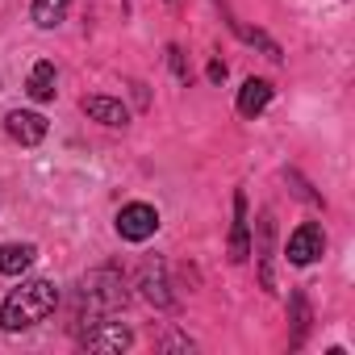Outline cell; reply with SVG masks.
<instances>
[{
    "label": "cell",
    "mask_w": 355,
    "mask_h": 355,
    "mask_svg": "<svg viewBox=\"0 0 355 355\" xmlns=\"http://www.w3.org/2000/svg\"><path fill=\"white\" fill-rule=\"evenodd\" d=\"M59 305V288L55 280H21V288H13L5 301H0V326L9 334L30 330L38 322H46Z\"/></svg>",
    "instance_id": "6da1fadb"
},
{
    "label": "cell",
    "mask_w": 355,
    "mask_h": 355,
    "mask_svg": "<svg viewBox=\"0 0 355 355\" xmlns=\"http://www.w3.org/2000/svg\"><path fill=\"white\" fill-rule=\"evenodd\" d=\"M121 301H125V280H121V272L96 268V272L84 276V305H88V309L109 313V309H117Z\"/></svg>",
    "instance_id": "7a4b0ae2"
},
{
    "label": "cell",
    "mask_w": 355,
    "mask_h": 355,
    "mask_svg": "<svg viewBox=\"0 0 355 355\" xmlns=\"http://www.w3.org/2000/svg\"><path fill=\"white\" fill-rule=\"evenodd\" d=\"M155 230H159V214L150 205H142V201H134V205H125L117 214V234L125 243H146Z\"/></svg>",
    "instance_id": "3957f363"
},
{
    "label": "cell",
    "mask_w": 355,
    "mask_h": 355,
    "mask_svg": "<svg viewBox=\"0 0 355 355\" xmlns=\"http://www.w3.org/2000/svg\"><path fill=\"white\" fill-rule=\"evenodd\" d=\"M322 251H326V234H322V226L305 222V226H297V230H293V239H288V259H293L297 268L313 263Z\"/></svg>",
    "instance_id": "277c9868"
},
{
    "label": "cell",
    "mask_w": 355,
    "mask_h": 355,
    "mask_svg": "<svg viewBox=\"0 0 355 355\" xmlns=\"http://www.w3.org/2000/svg\"><path fill=\"white\" fill-rule=\"evenodd\" d=\"M5 130H9L21 146H34V142L46 138V117H42V113H30V109H13V113L5 117Z\"/></svg>",
    "instance_id": "5b68a950"
},
{
    "label": "cell",
    "mask_w": 355,
    "mask_h": 355,
    "mask_svg": "<svg viewBox=\"0 0 355 355\" xmlns=\"http://www.w3.org/2000/svg\"><path fill=\"white\" fill-rule=\"evenodd\" d=\"M84 347L88 351H125L130 347V330L121 322H96L92 330H84Z\"/></svg>",
    "instance_id": "8992f818"
},
{
    "label": "cell",
    "mask_w": 355,
    "mask_h": 355,
    "mask_svg": "<svg viewBox=\"0 0 355 355\" xmlns=\"http://www.w3.org/2000/svg\"><path fill=\"white\" fill-rule=\"evenodd\" d=\"M268 101H272V84L268 80H247L239 88V113L243 117H259L268 109Z\"/></svg>",
    "instance_id": "52a82bcc"
},
{
    "label": "cell",
    "mask_w": 355,
    "mask_h": 355,
    "mask_svg": "<svg viewBox=\"0 0 355 355\" xmlns=\"http://www.w3.org/2000/svg\"><path fill=\"white\" fill-rule=\"evenodd\" d=\"M84 113L92 121H101V125H125L130 121L125 105L121 101H109V96H84Z\"/></svg>",
    "instance_id": "ba28073f"
},
{
    "label": "cell",
    "mask_w": 355,
    "mask_h": 355,
    "mask_svg": "<svg viewBox=\"0 0 355 355\" xmlns=\"http://www.w3.org/2000/svg\"><path fill=\"white\" fill-rule=\"evenodd\" d=\"M251 255V243H247V197L234 193V234H230V259L243 263Z\"/></svg>",
    "instance_id": "9c48e42d"
},
{
    "label": "cell",
    "mask_w": 355,
    "mask_h": 355,
    "mask_svg": "<svg viewBox=\"0 0 355 355\" xmlns=\"http://www.w3.org/2000/svg\"><path fill=\"white\" fill-rule=\"evenodd\" d=\"M34 255L38 251L30 243H5V247H0V272H5V276H21V272H30Z\"/></svg>",
    "instance_id": "30bf717a"
},
{
    "label": "cell",
    "mask_w": 355,
    "mask_h": 355,
    "mask_svg": "<svg viewBox=\"0 0 355 355\" xmlns=\"http://www.w3.org/2000/svg\"><path fill=\"white\" fill-rule=\"evenodd\" d=\"M142 297L150 305H167L171 293H167V276H163V263H146L142 268Z\"/></svg>",
    "instance_id": "8fae6325"
},
{
    "label": "cell",
    "mask_w": 355,
    "mask_h": 355,
    "mask_svg": "<svg viewBox=\"0 0 355 355\" xmlns=\"http://www.w3.org/2000/svg\"><path fill=\"white\" fill-rule=\"evenodd\" d=\"M67 5H71V0H34V26L38 30H55L59 21H63V13H67Z\"/></svg>",
    "instance_id": "7c38bea8"
},
{
    "label": "cell",
    "mask_w": 355,
    "mask_h": 355,
    "mask_svg": "<svg viewBox=\"0 0 355 355\" xmlns=\"http://www.w3.org/2000/svg\"><path fill=\"white\" fill-rule=\"evenodd\" d=\"M30 96L34 101H55V63H34V71H30Z\"/></svg>",
    "instance_id": "4fadbf2b"
},
{
    "label": "cell",
    "mask_w": 355,
    "mask_h": 355,
    "mask_svg": "<svg viewBox=\"0 0 355 355\" xmlns=\"http://www.w3.org/2000/svg\"><path fill=\"white\" fill-rule=\"evenodd\" d=\"M268 247H272V214H259V259H263V288H272V268H268Z\"/></svg>",
    "instance_id": "5bb4252c"
},
{
    "label": "cell",
    "mask_w": 355,
    "mask_h": 355,
    "mask_svg": "<svg viewBox=\"0 0 355 355\" xmlns=\"http://www.w3.org/2000/svg\"><path fill=\"white\" fill-rule=\"evenodd\" d=\"M293 318H297V338H301L305 326H309V309H305V297L301 293H293Z\"/></svg>",
    "instance_id": "9a60e30c"
},
{
    "label": "cell",
    "mask_w": 355,
    "mask_h": 355,
    "mask_svg": "<svg viewBox=\"0 0 355 355\" xmlns=\"http://www.w3.org/2000/svg\"><path fill=\"white\" fill-rule=\"evenodd\" d=\"M209 80H214V84H222V80H226V63H218V59H214V63H209Z\"/></svg>",
    "instance_id": "2e32d148"
}]
</instances>
